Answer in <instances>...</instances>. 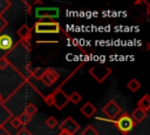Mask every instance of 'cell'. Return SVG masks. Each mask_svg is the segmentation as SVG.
I'll return each instance as SVG.
<instances>
[{"label": "cell", "mask_w": 150, "mask_h": 135, "mask_svg": "<svg viewBox=\"0 0 150 135\" xmlns=\"http://www.w3.org/2000/svg\"><path fill=\"white\" fill-rule=\"evenodd\" d=\"M43 101L47 106L49 107H55L56 109L61 110L63 109L68 103H69V100H68V95L67 93L62 89V87H57L55 88L52 93H49L47 96H43Z\"/></svg>", "instance_id": "cell-1"}, {"label": "cell", "mask_w": 150, "mask_h": 135, "mask_svg": "<svg viewBox=\"0 0 150 135\" xmlns=\"http://www.w3.org/2000/svg\"><path fill=\"white\" fill-rule=\"evenodd\" d=\"M107 122H111L116 126V128L118 129V131L122 134V135H128L135 127H136V122L131 119V116L125 113V112H122L121 115L114 120V121H109V120H104Z\"/></svg>", "instance_id": "cell-2"}, {"label": "cell", "mask_w": 150, "mask_h": 135, "mask_svg": "<svg viewBox=\"0 0 150 135\" xmlns=\"http://www.w3.org/2000/svg\"><path fill=\"white\" fill-rule=\"evenodd\" d=\"M62 31L57 21H36L34 23V32L36 34H57Z\"/></svg>", "instance_id": "cell-3"}, {"label": "cell", "mask_w": 150, "mask_h": 135, "mask_svg": "<svg viewBox=\"0 0 150 135\" xmlns=\"http://www.w3.org/2000/svg\"><path fill=\"white\" fill-rule=\"evenodd\" d=\"M88 73L98 83H102L112 74V69L108 66H94V67H90L88 69Z\"/></svg>", "instance_id": "cell-4"}, {"label": "cell", "mask_w": 150, "mask_h": 135, "mask_svg": "<svg viewBox=\"0 0 150 135\" xmlns=\"http://www.w3.org/2000/svg\"><path fill=\"white\" fill-rule=\"evenodd\" d=\"M34 13H35V18L38 19V21H42V19H56L60 15V8L40 6L34 9Z\"/></svg>", "instance_id": "cell-5"}, {"label": "cell", "mask_w": 150, "mask_h": 135, "mask_svg": "<svg viewBox=\"0 0 150 135\" xmlns=\"http://www.w3.org/2000/svg\"><path fill=\"white\" fill-rule=\"evenodd\" d=\"M122 112H123L122 108L120 107V104L115 100H110L105 106L102 107V113L108 117L107 120H109V121L116 120L121 115Z\"/></svg>", "instance_id": "cell-6"}, {"label": "cell", "mask_w": 150, "mask_h": 135, "mask_svg": "<svg viewBox=\"0 0 150 135\" xmlns=\"http://www.w3.org/2000/svg\"><path fill=\"white\" fill-rule=\"evenodd\" d=\"M60 79V73L56 70V69H54V68H45V70L42 72V74H41V76H40V79H39V81H41L45 86H47V87H50L52 85H54L57 80Z\"/></svg>", "instance_id": "cell-7"}, {"label": "cell", "mask_w": 150, "mask_h": 135, "mask_svg": "<svg viewBox=\"0 0 150 135\" xmlns=\"http://www.w3.org/2000/svg\"><path fill=\"white\" fill-rule=\"evenodd\" d=\"M59 127H60V130L70 133L71 135H75V133L80 130V124H79L71 116L66 117V119L60 123Z\"/></svg>", "instance_id": "cell-8"}, {"label": "cell", "mask_w": 150, "mask_h": 135, "mask_svg": "<svg viewBox=\"0 0 150 135\" xmlns=\"http://www.w3.org/2000/svg\"><path fill=\"white\" fill-rule=\"evenodd\" d=\"M13 117V113L7 108L4 101H0V127L5 126Z\"/></svg>", "instance_id": "cell-9"}, {"label": "cell", "mask_w": 150, "mask_h": 135, "mask_svg": "<svg viewBox=\"0 0 150 135\" xmlns=\"http://www.w3.org/2000/svg\"><path fill=\"white\" fill-rule=\"evenodd\" d=\"M80 112L82 113V115H83L84 117L90 119V117H93V116L95 115V113L97 112V109H96V107H95L90 101H87V102L80 108Z\"/></svg>", "instance_id": "cell-10"}, {"label": "cell", "mask_w": 150, "mask_h": 135, "mask_svg": "<svg viewBox=\"0 0 150 135\" xmlns=\"http://www.w3.org/2000/svg\"><path fill=\"white\" fill-rule=\"evenodd\" d=\"M16 34H18V36L20 38V40H27V41H29L30 38H32V28H30L27 23H23V25L16 31Z\"/></svg>", "instance_id": "cell-11"}, {"label": "cell", "mask_w": 150, "mask_h": 135, "mask_svg": "<svg viewBox=\"0 0 150 135\" xmlns=\"http://www.w3.org/2000/svg\"><path fill=\"white\" fill-rule=\"evenodd\" d=\"M13 47V39L11 35L0 34V49L9 50Z\"/></svg>", "instance_id": "cell-12"}, {"label": "cell", "mask_w": 150, "mask_h": 135, "mask_svg": "<svg viewBox=\"0 0 150 135\" xmlns=\"http://www.w3.org/2000/svg\"><path fill=\"white\" fill-rule=\"evenodd\" d=\"M146 114H148L146 112H144V110H142V109H139V108L136 107V108L132 110V113H131L130 116H131V119H132V120L136 122V124H137V123H141V122L146 117Z\"/></svg>", "instance_id": "cell-13"}, {"label": "cell", "mask_w": 150, "mask_h": 135, "mask_svg": "<svg viewBox=\"0 0 150 135\" xmlns=\"http://www.w3.org/2000/svg\"><path fill=\"white\" fill-rule=\"evenodd\" d=\"M137 108L148 113V110L150 109V95L149 94H145L143 97L139 99V101L137 103Z\"/></svg>", "instance_id": "cell-14"}, {"label": "cell", "mask_w": 150, "mask_h": 135, "mask_svg": "<svg viewBox=\"0 0 150 135\" xmlns=\"http://www.w3.org/2000/svg\"><path fill=\"white\" fill-rule=\"evenodd\" d=\"M127 88H128L131 93H136V92L141 88V83H139L138 80H136V79H131V80L127 83Z\"/></svg>", "instance_id": "cell-15"}, {"label": "cell", "mask_w": 150, "mask_h": 135, "mask_svg": "<svg viewBox=\"0 0 150 135\" xmlns=\"http://www.w3.org/2000/svg\"><path fill=\"white\" fill-rule=\"evenodd\" d=\"M81 135H98V130H97L94 126L88 124L86 128H83V129H82Z\"/></svg>", "instance_id": "cell-16"}, {"label": "cell", "mask_w": 150, "mask_h": 135, "mask_svg": "<svg viewBox=\"0 0 150 135\" xmlns=\"http://www.w3.org/2000/svg\"><path fill=\"white\" fill-rule=\"evenodd\" d=\"M68 100H69V102L70 103H74V104H77L81 100H82V96H81V94L79 93V92H73L70 95H68Z\"/></svg>", "instance_id": "cell-17"}, {"label": "cell", "mask_w": 150, "mask_h": 135, "mask_svg": "<svg viewBox=\"0 0 150 135\" xmlns=\"http://www.w3.org/2000/svg\"><path fill=\"white\" fill-rule=\"evenodd\" d=\"M27 115H29L30 117L38 112V107L34 104V103H27L26 104V107H25V110H23Z\"/></svg>", "instance_id": "cell-18"}, {"label": "cell", "mask_w": 150, "mask_h": 135, "mask_svg": "<svg viewBox=\"0 0 150 135\" xmlns=\"http://www.w3.org/2000/svg\"><path fill=\"white\" fill-rule=\"evenodd\" d=\"M12 6V2L9 0H0V16L4 15V13L9 9Z\"/></svg>", "instance_id": "cell-19"}, {"label": "cell", "mask_w": 150, "mask_h": 135, "mask_svg": "<svg viewBox=\"0 0 150 135\" xmlns=\"http://www.w3.org/2000/svg\"><path fill=\"white\" fill-rule=\"evenodd\" d=\"M45 124H46L47 128L53 129V128H55V127L57 126V120H56L54 116H48V117L46 119V121H45Z\"/></svg>", "instance_id": "cell-20"}, {"label": "cell", "mask_w": 150, "mask_h": 135, "mask_svg": "<svg viewBox=\"0 0 150 135\" xmlns=\"http://www.w3.org/2000/svg\"><path fill=\"white\" fill-rule=\"evenodd\" d=\"M18 119L20 120V122L22 123V126H23V127H26V126H27V124H28V123L32 121V117H30L29 115H27L25 112H22V113H21V114L18 116Z\"/></svg>", "instance_id": "cell-21"}, {"label": "cell", "mask_w": 150, "mask_h": 135, "mask_svg": "<svg viewBox=\"0 0 150 135\" xmlns=\"http://www.w3.org/2000/svg\"><path fill=\"white\" fill-rule=\"evenodd\" d=\"M9 123H11V126H12L14 129H16V130H18V129H20L21 127H23V126H22V123L20 122V120L18 119V116H13V117L9 120Z\"/></svg>", "instance_id": "cell-22"}, {"label": "cell", "mask_w": 150, "mask_h": 135, "mask_svg": "<svg viewBox=\"0 0 150 135\" xmlns=\"http://www.w3.org/2000/svg\"><path fill=\"white\" fill-rule=\"evenodd\" d=\"M8 66H9V60L7 55H4L2 58H0V70H5Z\"/></svg>", "instance_id": "cell-23"}, {"label": "cell", "mask_w": 150, "mask_h": 135, "mask_svg": "<svg viewBox=\"0 0 150 135\" xmlns=\"http://www.w3.org/2000/svg\"><path fill=\"white\" fill-rule=\"evenodd\" d=\"M15 135H33V133L26 128V127H21L20 129H18V131L15 133Z\"/></svg>", "instance_id": "cell-24"}, {"label": "cell", "mask_w": 150, "mask_h": 135, "mask_svg": "<svg viewBox=\"0 0 150 135\" xmlns=\"http://www.w3.org/2000/svg\"><path fill=\"white\" fill-rule=\"evenodd\" d=\"M18 45L22 46V47H23V48H25L27 52H30V47H32V45H30V41H27V40H20Z\"/></svg>", "instance_id": "cell-25"}, {"label": "cell", "mask_w": 150, "mask_h": 135, "mask_svg": "<svg viewBox=\"0 0 150 135\" xmlns=\"http://www.w3.org/2000/svg\"><path fill=\"white\" fill-rule=\"evenodd\" d=\"M8 26V22H7V20L4 18V16H0V33L6 28Z\"/></svg>", "instance_id": "cell-26"}, {"label": "cell", "mask_w": 150, "mask_h": 135, "mask_svg": "<svg viewBox=\"0 0 150 135\" xmlns=\"http://www.w3.org/2000/svg\"><path fill=\"white\" fill-rule=\"evenodd\" d=\"M0 135H11V133L5 126H2V127H0Z\"/></svg>", "instance_id": "cell-27"}, {"label": "cell", "mask_w": 150, "mask_h": 135, "mask_svg": "<svg viewBox=\"0 0 150 135\" xmlns=\"http://www.w3.org/2000/svg\"><path fill=\"white\" fill-rule=\"evenodd\" d=\"M57 135H71V134L70 133H67V131H63V130H60L57 133Z\"/></svg>", "instance_id": "cell-28"}, {"label": "cell", "mask_w": 150, "mask_h": 135, "mask_svg": "<svg viewBox=\"0 0 150 135\" xmlns=\"http://www.w3.org/2000/svg\"><path fill=\"white\" fill-rule=\"evenodd\" d=\"M0 101H2V96H1V94H0Z\"/></svg>", "instance_id": "cell-29"}]
</instances>
